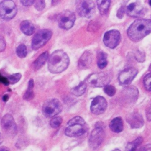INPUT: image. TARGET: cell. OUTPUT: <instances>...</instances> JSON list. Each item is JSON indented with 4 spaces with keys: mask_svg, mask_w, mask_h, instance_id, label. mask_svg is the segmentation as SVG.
<instances>
[{
    "mask_svg": "<svg viewBox=\"0 0 151 151\" xmlns=\"http://www.w3.org/2000/svg\"><path fill=\"white\" fill-rule=\"evenodd\" d=\"M151 33V20L148 19H138L135 20L127 31L130 40L138 42Z\"/></svg>",
    "mask_w": 151,
    "mask_h": 151,
    "instance_id": "obj_1",
    "label": "cell"
},
{
    "mask_svg": "<svg viewBox=\"0 0 151 151\" xmlns=\"http://www.w3.org/2000/svg\"><path fill=\"white\" fill-rule=\"evenodd\" d=\"M70 59L68 55L62 50L54 51L48 60V70L53 74L60 73L68 67Z\"/></svg>",
    "mask_w": 151,
    "mask_h": 151,
    "instance_id": "obj_2",
    "label": "cell"
},
{
    "mask_svg": "<svg viewBox=\"0 0 151 151\" xmlns=\"http://www.w3.org/2000/svg\"><path fill=\"white\" fill-rule=\"evenodd\" d=\"M87 130L85 120L80 116H76L67 122L65 134L68 137H78L86 133Z\"/></svg>",
    "mask_w": 151,
    "mask_h": 151,
    "instance_id": "obj_3",
    "label": "cell"
},
{
    "mask_svg": "<svg viewBox=\"0 0 151 151\" xmlns=\"http://www.w3.org/2000/svg\"><path fill=\"white\" fill-rule=\"evenodd\" d=\"M111 79V76L107 73H95L89 75L84 81L87 85L93 87H102L109 84Z\"/></svg>",
    "mask_w": 151,
    "mask_h": 151,
    "instance_id": "obj_4",
    "label": "cell"
},
{
    "mask_svg": "<svg viewBox=\"0 0 151 151\" xmlns=\"http://www.w3.org/2000/svg\"><path fill=\"white\" fill-rule=\"evenodd\" d=\"M62 108V104L58 99H50L44 102L42 111L46 117H54L61 111Z\"/></svg>",
    "mask_w": 151,
    "mask_h": 151,
    "instance_id": "obj_5",
    "label": "cell"
},
{
    "mask_svg": "<svg viewBox=\"0 0 151 151\" xmlns=\"http://www.w3.org/2000/svg\"><path fill=\"white\" fill-rule=\"evenodd\" d=\"M17 13V8L13 1L5 0L0 2V17L5 21L12 19Z\"/></svg>",
    "mask_w": 151,
    "mask_h": 151,
    "instance_id": "obj_6",
    "label": "cell"
},
{
    "mask_svg": "<svg viewBox=\"0 0 151 151\" xmlns=\"http://www.w3.org/2000/svg\"><path fill=\"white\" fill-rule=\"evenodd\" d=\"M52 35L51 31L48 29H42L38 31L32 40V48L34 50H37L45 45L51 39Z\"/></svg>",
    "mask_w": 151,
    "mask_h": 151,
    "instance_id": "obj_7",
    "label": "cell"
},
{
    "mask_svg": "<svg viewBox=\"0 0 151 151\" xmlns=\"http://www.w3.org/2000/svg\"><path fill=\"white\" fill-rule=\"evenodd\" d=\"M76 9L79 16L90 18L94 15L96 7L93 1L85 0L78 1Z\"/></svg>",
    "mask_w": 151,
    "mask_h": 151,
    "instance_id": "obj_8",
    "label": "cell"
},
{
    "mask_svg": "<svg viewBox=\"0 0 151 151\" xmlns=\"http://www.w3.org/2000/svg\"><path fill=\"white\" fill-rule=\"evenodd\" d=\"M76 21V15L74 12L68 11L65 10L61 12L58 17L57 21L58 26L65 30L70 29L71 28Z\"/></svg>",
    "mask_w": 151,
    "mask_h": 151,
    "instance_id": "obj_9",
    "label": "cell"
},
{
    "mask_svg": "<svg viewBox=\"0 0 151 151\" xmlns=\"http://www.w3.org/2000/svg\"><path fill=\"white\" fill-rule=\"evenodd\" d=\"M1 127L6 134L10 137H14L17 133V126L14 117L9 114L3 116L1 122Z\"/></svg>",
    "mask_w": 151,
    "mask_h": 151,
    "instance_id": "obj_10",
    "label": "cell"
},
{
    "mask_svg": "<svg viewBox=\"0 0 151 151\" xmlns=\"http://www.w3.org/2000/svg\"><path fill=\"white\" fill-rule=\"evenodd\" d=\"M104 137V131L101 126H97L91 132L88 143L92 149H96L102 143Z\"/></svg>",
    "mask_w": 151,
    "mask_h": 151,
    "instance_id": "obj_11",
    "label": "cell"
},
{
    "mask_svg": "<svg viewBox=\"0 0 151 151\" xmlns=\"http://www.w3.org/2000/svg\"><path fill=\"white\" fill-rule=\"evenodd\" d=\"M121 40L120 33L118 30L112 29L107 31L103 36V42L110 48H116Z\"/></svg>",
    "mask_w": 151,
    "mask_h": 151,
    "instance_id": "obj_12",
    "label": "cell"
},
{
    "mask_svg": "<svg viewBox=\"0 0 151 151\" xmlns=\"http://www.w3.org/2000/svg\"><path fill=\"white\" fill-rule=\"evenodd\" d=\"M107 103L106 100L102 96H97L94 97L91 103L90 110L96 115L103 114L106 110Z\"/></svg>",
    "mask_w": 151,
    "mask_h": 151,
    "instance_id": "obj_13",
    "label": "cell"
},
{
    "mask_svg": "<svg viewBox=\"0 0 151 151\" xmlns=\"http://www.w3.org/2000/svg\"><path fill=\"white\" fill-rule=\"evenodd\" d=\"M137 74V70L135 68H127L119 74L118 76L119 82L122 86H127L131 83Z\"/></svg>",
    "mask_w": 151,
    "mask_h": 151,
    "instance_id": "obj_14",
    "label": "cell"
},
{
    "mask_svg": "<svg viewBox=\"0 0 151 151\" xmlns=\"http://www.w3.org/2000/svg\"><path fill=\"white\" fill-rule=\"evenodd\" d=\"M127 14L132 17L138 18L144 14V8L140 2H134L130 4L126 8Z\"/></svg>",
    "mask_w": 151,
    "mask_h": 151,
    "instance_id": "obj_15",
    "label": "cell"
},
{
    "mask_svg": "<svg viewBox=\"0 0 151 151\" xmlns=\"http://www.w3.org/2000/svg\"><path fill=\"white\" fill-rule=\"evenodd\" d=\"M93 54L90 51H85L78 61V67L80 70L89 68L92 63Z\"/></svg>",
    "mask_w": 151,
    "mask_h": 151,
    "instance_id": "obj_16",
    "label": "cell"
},
{
    "mask_svg": "<svg viewBox=\"0 0 151 151\" xmlns=\"http://www.w3.org/2000/svg\"><path fill=\"white\" fill-rule=\"evenodd\" d=\"M126 120L132 128H140L144 124L142 116L137 113H132L128 115Z\"/></svg>",
    "mask_w": 151,
    "mask_h": 151,
    "instance_id": "obj_17",
    "label": "cell"
},
{
    "mask_svg": "<svg viewBox=\"0 0 151 151\" xmlns=\"http://www.w3.org/2000/svg\"><path fill=\"white\" fill-rule=\"evenodd\" d=\"M48 58L49 54L48 51H45L40 54L32 64V68H33V70L37 71L41 68L45 64Z\"/></svg>",
    "mask_w": 151,
    "mask_h": 151,
    "instance_id": "obj_18",
    "label": "cell"
},
{
    "mask_svg": "<svg viewBox=\"0 0 151 151\" xmlns=\"http://www.w3.org/2000/svg\"><path fill=\"white\" fill-rule=\"evenodd\" d=\"M20 29L25 35L29 36L34 34L35 27L30 21L24 20L20 24Z\"/></svg>",
    "mask_w": 151,
    "mask_h": 151,
    "instance_id": "obj_19",
    "label": "cell"
},
{
    "mask_svg": "<svg viewBox=\"0 0 151 151\" xmlns=\"http://www.w3.org/2000/svg\"><path fill=\"white\" fill-rule=\"evenodd\" d=\"M109 127L114 133H120L123 130V123L121 117H117L114 118L110 123Z\"/></svg>",
    "mask_w": 151,
    "mask_h": 151,
    "instance_id": "obj_20",
    "label": "cell"
},
{
    "mask_svg": "<svg viewBox=\"0 0 151 151\" xmlns=\"http://www.w3.org/2000/svg\"><path fill=\"white\" fill-rule=\"evenodd\" d=\"M97 65L100 69H103L107 65V54L104 51H99L97 55Z\"/></svg>",
    "mask_w": 151,
    "mask_h": 151,
    "instance_id": "obj_21",
    "label": "cell"
},
{
    "mask_svg": "<svg viewBox=\"0 0 151 151\" xmlns=\"http://www.w3.org/2000/svg\"><path fill=\"white\" fill-rule=\"evenodd\" d=\"M86 88L87 84L85 81H82L78 86L73 87L71 90V92L73 95L78 97L82 96L86 92Z\"/></svg>",
    "mask_w": 151,
    "mask_h": 151,
    "instance_id": "obj_22",
    "label": "cell"
},
{
    "mask_svg": "<svg viewBox=\"0 0 151 151\" xmlns=\"http://www.w3.org/2000/svg\"><path fill=\"white\" fill-rule=\"evenodd\" d=\"M110 3H111V1L109 0L97 1L98 9L101 15H104L107 13Z\"/></svg>",
    "mask_w": 151,
    "mask_h": 151,
    "instance_id": "obj_23",
    "label": "cell"
},
{
    "mask_svg": "<svg viewBox=\"0 0 151 151\" xmlns=\"http://www.w3.org/2000/svg\"><path fill=\"white\" fill-rule=\"evenodd\" d=\"M34 80L33 79H30L28 81V87L25 91V93L24 94L23 99L25 100L29 101L32 100L34 97Z\"/></svg>",
    "mask_w": 151,
    "mask_h": 151,
    "instance_id": "obj_24",
    "label": "cell"
},
{
    "mask_svg": "<svg viewBox=\"0 0 151 151\" xmlns=\"http://www.w3.org/2000/svg\"><path fill=\"white\" fill-rule=\"evenodd\" d=\"M142 142L143 138L142 137H139L134 140L128 143L126 147V151H136L137 146H139Z\"/></svg>",
    "mask_w": 151,
    "mask_h": 151,
    "instance_id": "obj_25",
    "label": "cell"
},
{
    "mask_svg": "<svg viewBox=\"0 0 151 151\" xmlns=\"http://www.w3.org/2000/svg\"><path fill=\"white\" fill-rule=\"evenodd\" d=\"M16 54L19 58H25L27 55V47L24 44H19L16 48Z\"/></svg>",
    "mask_w": 151,
    "mask_h": 151,
    "instance_id": "obj_26",
    "label": "cell"
},
{
    "mask_svg": "<svg viewBox=\"0 0 151 151\" xmlns=\"http://www.w3.org/2000/svg\"><path fill=\"white\" fill-rule=\"evenodd\" d=\"M62 122H63V119L61 117L55 116L52 117V119L50 120V124L52 128H57L61 124Z\"/></svg>",
    "mask_w": 151,
    "mask_h": 151,
    "instance_id": "obj_27",
    "label": "cell"
},
{
    "mask_svg": "<svg viewBox=\"0 0 151 151\" xmlns=\"http://www.w3.org/2000/svg\"><path fill=\"white\" fill-rule=\"evenodd\" d=\"M21 78V74L20 73H15L9 76L7 78L9 82V84H14L18 83Z\"/></svg>",
    "mask_w": 151,
    "mask_h": 151,
    "instance_id": "obj_28",
    "label": "cell"
},
{
    "mask_svg": "<svg viewBox=\"0 0 151 151\" xmlns=\"http://www.w3.org/2000/svg\"><path fill=\"white\" fill-rule=\"evenodd\" d=\"M143 84L145 88L151 91V73L146 74L143 78Z\"/></svg>",
    "mask_w": 151,
    "mask_h": 151,
    "instance_id": "obj_29",
    "label": "cell"
},
{
    "mask_svg": "<svg viewBox=\"0 0 151 151\" xmlns=\"http://www.w3.org/2000/svg\"><path fill=\"white\" fill-rule=\"evenodd\" d=\"M104 91L107 95L111 97L115 94L116 92V89L114 86L108 84L104 87Z\"/></svg>",
    "mask_w": 151,
    "mask_h": 151,
    "instance_id": "obj_30",
    "label": "cell"
},
{
    "mask_svg": "<svg viewBox=\"0 0 151 151\" xmlns=\"http://www.w3.org/2000/svg\"><path fill=\"white\" fill-rule=\"evenodd\" d=\"M134 57L138 62H140V63L144 62L145 61V58H146L145 53L143 51H142L141 50H138L135 53Z\"/></svg>",
    "mask_w": 151,
    "mask_h": 151,
    "instance_id": "obj_31",
    "label": "cell"
},
{
    "mask_svg": "<svg viewBox=\"0 0 151 151\" xmlns=\"http://www.w3.org/2000/svg\"><path fill=\"white\" fill-rule=\"evenodd\" d=\"M34 7L37 11H41L45 7V2L42 0L35 1L34 2Z\"/></svg>",
    "mask_w": 151,
    "mask_h": 151,
    "instance_id": "obj_32",
    "label": "cell"
},
{
    "mask_svg": "<svg viewBox=\"0 0 151 151\" xmlns=\"http://www.w3.org/2000/svg\"><path fill=\"white\" fill-rule=\"evenodd\" d=\"M6 48V41L4 36L0 35V52H2Z\"/></svg>",
    "mask_w": 151,
    "mask_h": 151,
    "instance_id": "obj_33",
    "label": "cell"
},
{
    "mask_svg": "<svg viewBox=\"0 0 151 151\" xmlns=\"http://www.w3.org/2000/svg\"><path fill=\"white\" fill-rule=\"evenodd\" d=\"M146 116L148 121H151V100L146 109Z\"/></svg>",
    "mask_w": 151,
    "mask_h": 151,
    "instance_id": "obj_34",
    "label": "cell"
},
{
    "mask_svg": "<svg viewBox=\"0 0 151 151\" xmlns=\"http://www.w3.org/2000/svg\"><path fill=\"white\" fill-rule=\"evenodd\" d=\"M125 8H124V6H121L117 11V17L119 18H122L123 15H124V14L125 12Z\"/></svg>",
    "mask_w": 151,
    "mask_h": 151,
    "instance_id": "obj_35",
    "label": "cell"
},
{
    "mask_svg": "<svg viewBox=\"0 0 151 151\" xmlns=\"http://www.w3.org/2000/svg\"><path fill=\"white\" fill-rule=\"evenodd\" d=\"M21 4H22V5L25 6H29L32 5L33 4H34L35 1L33 0H25V1H20Z\"/></svg>",
    "mask_w": 151,
    "mask_h": 151,
    "instance_id": "obj_36",
    "label": "cell"
},
{
    "mask_svg": "<svg viewBox=\"0 0 151 151\" xmlns=\"http://www.w3.org/2000/svg\"><path fill=\"white\" fill-rule=\"evenodd\" d=\"M137 151H151V144H147L142 146Z\"/></svg>",
    "mask_w": 151,
    "mask_h": 151,
    "instance_id": "obj_37",
    "label": "cell"
},
{
    "mask_svg": "<svg viewBox=\"0 0 151 151\" xmlns=\"http://www.w3.org/2000/svg\"><path fill=\"white\" fill-rule=\"evenodd\" d=\"M1 82L2 83V84H4L5 86H8L9 84V82L7 77H5L2 76Z\"/></svg>",
    "mask_w": 151,
    "mask_h": 151,
    "instance_id": "obj_38",
    "label": "cell"
},
{
    "mask_svg": "<svg viewBox=\"0 0 151 151\" xmlns=\"http://www.w3.org/2000/svg\"><path fill=\"white\" fill-rule=\"evenodd\" d=\"M8 99H9V96L8 95V94H4V96H3V97H2V100L4 101H5V102H6V101H7L8 100Z\"/></svg>",
    "mask_w": 151,
    "mask_h": 151,
    "instance_id": "obj_39",
    "label": "cell"
},
{
    "mask_svg": "<svg viewBox=\"0 0 151 151\" xmlns=\"http://www.w3.org/2000/svg\"><path fill=\"white\" fill-rule=\"evenodd\" d=\"M0 151H9V150L7 147L5 146H2V147H0Z\"/></svg>",
    "mask_w": 151,
    "mask_h": 151,
    "instance_id": "obj_40",
    "label": "cell"
},
{
    "mask_svg": "<svg viewBox=\"0 0 151 151\" xmlns=\"http://www.w3.org/2000/svg\"><path fill=\"white\" fill-rule=\"evenodd\" d=\"M59 2L58 1H52V5H55Z\"/></svg>",
    "mask_w": 151,
    "mask_h": 151,
    "instance_id": "obj_41",
    "label": "cell"
},
{
    "mask_svg": "<svg viewBox=\"0 0 151 151\" xmlns=\"http://www.w3.org/2000/svg\"><path fill=\"white\" fill-rule=\"evenodd\" d=\"M2 137H1V134H0V145H1V143H2Z\"/></svg>",
    "mask_w": 151,
    "mask_h": 151,
    "instance_id": "obj_42",
    "label": "cell"
},
{
    "mask_svg": "<svg viewBox=\"0 0 151 151\" xmlns=\"http://www.w3.org/2000/svg\"><path fill=\"white\" fill-rule=\"evenodd\" d=\"M148 70L149 71H151V64H150V65H149V68H148Z\"/></svg>",
    "mask_w": 151,
    "mask_h": 151,
    "instance_id": "obj_43",
    "label": "cell"
},
{
    "mask_svg": "<svg viewBox=\"0 0 151 151\" xmlns=\"http://www.w3.org/2000/svg\"><path fill=\"white\" fill-rule=\"evenodd\" d=\"M149 5L151 6V0H150V1H149Z\"/></svg>",
    "mask_w": 151,
    "mask_h": 151,
    "instance_id": "obj_44",
    "label": "cell"
},
{
    "mask_svg": "<svg viewBox=\"0 0 151 151\" xmlns=\"http://www.w3.org/2000/svg\"><path fill=\"white\" fill-rule=\"evenodd\" d=\"M2 77V76H1V74H0V82H1V81Z\"/></svg>",
    "mask_w": 151,
    "mask_h": 151,
    "instance_id": "obj_45",
    "label": "cell"
},
{
    "mask_svg": "<svg viewBox=\"0 0 151 151\" xmlns=\"http://www.w3.org/2000/svg\"><path fill=\"white\" fill-rule=\"evenodd\" d=\"M113 151H120V150H119V149H115V150H113Z\"/></svg>",
    "mask_w": 151,
    "mask_h": 151,
    "instance_id": "obj_46",
    "label": "cell"
}]
</instances>
